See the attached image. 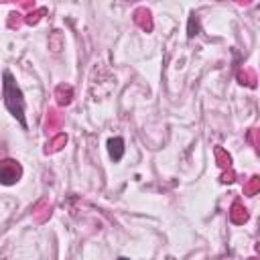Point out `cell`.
Listing matches in <instances>:
<instances>
[{
  "mask_svg": "<svg viewBox=\"0 0 260 260\" xmlns=\"http://www.w3.org/2000/svg\"><path fill=\"white\" fill-rule=\"evenodd\" d=\"M116 260H130V258H126V256H120V258H116Z\"/></svg>",
  "mask_w": 260,
  "mask_h": 260,
  "instance_id": "52a82bcc",
  "label": "cell"
},
{
  "mask_svg": "<svg viewBox=\"0 0 260 260\" xmlns=\"http://www.w3.org/2000/svg\"><path fill=\"white\" fill-rule=\"evenodd\" d=\"M20 173H22V169H20V165L16 160H12V158L2 160V167H0V181H2V185H14L20 179Z\"/></svg>",
  "mask_w": 260,
  "mask_h": 260,
  "instance_id": "7a4b0ae2",
  "label": "cell"
},
{
  "mask_svg": "<svg viewBox=\"0 0 260 260\" xmlns=\"http://www.w3.org/2000/svg\"><path fill=\"white\" fill-rule=\"evenodd\" d=\"M57 95H59V104H69V102H71V87L61 85V87L57 89Z\"/></svg>",
  "mask_w": 260,
  "mask_h": 260,
  "instance_id": "5b68a950",
  "label": "cell"
},
{
  "mask_svg": "<svg viewBox=\"0 0 260 260\" xmlns=\"http://www.w3.org/2000/svg\"><path fill=\"white\" fill-rule=\"evenodd\" d=\"M258 189H260V179H258V177H252V183L246 187V193H250V195H252V193H254V191H258Z\"/></svg>",
  "mask_w": 260,
  "mask_h": 260,
  "instance_id": "8992f818",
  "label": "cell"
},
{
  "mask_svg": "<svg viewBox=\"0 0 260 260\" xmlns=\"http://www.w3.org/2000/svg\"><path fill=\"white\" fill-rule=\"evenodd\" d=\"M2 95H4V106H6V110L20 122L22 128H26V120H24V98H22V91L18 89V85H16V81L12 79V73H10L8 69L4 71Z\"/></svg>",
  "mask_w": 260,
  "mask_h": 260,
  "instance_id": "6da1fadb",
  "label": "cell"
},
{
  "mask_svg": "<svg viewBox=\"0 0 260 260\" xmlns=\"http://www.w3.org/2000/svg\"><path fill=\"white\" fill-rule=\"evenodd\" d=\"M108 152H110V158H112L114 162H118V160L124 156V140H122L120 136L110 138V140H108Z\"/></svg>",
  "mask_w": 260,
  "mask_h": 260,
  "instance_id": "3957f363",
  "label": "cell"
},
{
  "mask_svg": "<svg viewBox=\"0 0 260 260\" xmlns=\"http://www.w3.org/2000/svg\"><path fill=\"white\" fill-rule=\"evenodd\" d=\"M232 219H234L236 223H242V221L248 219V213H246V209H244L240 203L234 205V209H232Z\"/></svg>",
  "mask_w": 260,
  "mask_h": 260,
  "instance_id": "277c9868",
  "label": "cell"
},
{
  "mask_svg": "<svg viewBox=\"0 0 260 260\" xmlns=\"http://www.w3.org/2000/svg\"><path fill=\"white\" fill-rule=\"evenodd\" d=\"M258 250H260V246H258Z\"/></svg>",
  "mask_w": 260,
  "mask_h": 260,
  "instance_id": "ba28073f",
  "label": "cell"
}]
</instances>
